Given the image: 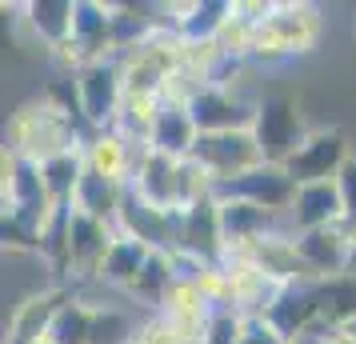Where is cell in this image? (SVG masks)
<instances>
[{"label": "cell", "instance_id": "6da1fadb", "mask_svg": "<svg viewBox=\"0 0 356 344\" xmlns=\"http://www.w3.org/2000/svg\"><path fill=\"white\" fill-rule=\"evenodd\" d=\"M84 140H88V129L76 124V120H68L44 97L24 100L17 113L8 116V124H4L8 152L29 164H44L52 156H65V152H81Z\"/></svg>", "mask_w": 356, "mask_h": 344}, {"label": "cell", "instance_id": "7a4b0ae2", "mask_svg": "<svg viewBox=\"0 0 356 344\" xmlns=\"http://www.w3.org/2000/svg\"><path fill=\"white\" fill-rule=\"evenodd\" d=\"M316 40H321V13L312 4H268V13L248 33L244 56H257V60L300 56Z\"/></svg>", "mask_w": 356, "mask_h": 344}, {"label": "cell", "instance_id": "3957f363", "mask_svg": "<svg viewBox=\"0 0 356 344\" xmlns=\"http://www.w3.org/2000/svg\"><path fill=\"white\" fill-rule=\"evenodd\" d=\"M68 72L92 65V60H108L116 56V17L113 4L100 0H72V33L60 49L52 52Z\"/></svg>", "mask_w": 356, "mask_h": 344}, {"label": "cell", "instance_id": "277c9868", "mask_svg": "<svg viewBox=\"0 0 356 344\" xmlns=\"http://www.w3.org/2000/svg\"><path fill=\"white\" fill-rule=\"evenodd\" d=\"M76 84V108H81L88 132L100 129H116V116H120V100H124V84H120V60H92L72 72Z\"/></svg>", "mask_w": 356, "mask_h": 344}, {"label": "cell", "instance_id": "5b68a950", "mask_svg": "<svg viewBox=\"0 0 356 344\" xmlns=\"http://www.w3.org/2000/svg\"><path fill=\"white\" fill-rule=\"evenodd\" d=\"M252 140H257V152L264 164H280L289 161L292 152L300 148V140L308 136L305 120L296 113V104L289 97H268L260 100L257 108H252Z\"/></svg>", "mask_w": 356, "mask_h": 344}, {"label": "cell", "instance_id": "8992f818", "mask_svg": "<svg viewBox=\"0 0 356 344\" xmlns=\"http://www.w3.org/2000/svg\"><path fill=\"white\" fill-rule=\"evenodd\" d=\"M184 108H188V120H193L196 136H209V132H244V129H252V108H257V104L241 100L236 92H232L228 81H212V84H204V88L188 92Z\"/></svg>", "mask_w": 356, "mask_h": 344}, {"label": "cell", "instance_id": "52a82bcc", "mask_svg": "<svg viewBox=\"0 0 356 344\" xmlns=\"http://www.w3.org/2000/svg\"><path fill=\"white\" fill-rule=\"evenodd\" d=\"M188 156H193L216 184L236 181V177H244V172H252L257 164H264L248 129L244 132H209V136H196V145H193Z\"/></svg>", "mask_w": 356, "mask_h": 344}, {"label": "cell", "instance_id": "ba28073f", "mask_svg": "<svg viewBox=\"0 0 356 344\" xmlns=\"http://www.w3.org/2000/svg\"><path fill=\"white\" fill-rule=\"evenodd\" d=\"M353 152H348V140H344V132L337 129H321V132H308L300 148L292 152L289 161L280 164L284 168V177H289L296 188L300 184H324V181H337L340 164L348 161Z\"/></svg>", "mask_w": 356, "mask_h": 344}, {"label": "cell", "instance_id": "9c48e42d", "mask_svg": "<svg viewBox=\"0 0 356 344\" xmlns=\"http://www.w3.org/2000/svg\"><path fill=\"white\" fill-rule=\"evenodd\" d=\"M292 248H296V261L305 268V277L324 280V277H340L348 268V261L356 252V240L344 224H332V229L292 232Z\"/></svg>", "mask_w": 356, "mask_h": 344}, {"label": "cell", "instance_id": "30bf717a", "mask_svg": "<svg viewBox=\"0 0 356 344\" xmlns=\"http://www.w3.org/2000/svg\"><path fill=\"white\" fill-rule=\"evenodd\" d=\"M216 197L244 200V204H257V208L276 216V213H289L292 197H296V184L284 177V168H276V164H257L252 172H244L236 181L216 184Z\"/></svg>", "mask_w": 356, "mask_h": 344}, {"label": "cell", "instance_id": "8fae6325", "mask_svg": "<svg viewBox=\"0 0 356 344\" xmlns=\"http://www.w3.org/2000/svg\"><path fill=\"white\" fill-rule=\"evenodd\" d=\"M140 148L145 145L129 140L120 129H100V132H88V140L81 148V161L88 172H97V177H104V181H113L124 188L132 177V164L140 156Z\"/></svg>", "mask_w": 356, "mask_h": 344}, {"label": "cell", "instance_id": "7c38bea8", "mask_svg": "<svg viewBox=\"0 0 356 344\" xmlns=\"http://www.w3.org/2000/svg\"><path fill=\"white\" fill-rule=\"evenodd\" d=\"M129 188L136 200H145L152 208H164V213H180V200H177V161H168L161 152H148L140 148V156L132 164V177Z\"/></svg>", "mask_w": 356, "mask_h": 344}, {"label": "cell", "instance_id": "4fadbf2b", "mask_svg": "<svg viewBox=\"0 0 356 344\" xmlns=\"http://www.w3.org/2000/svg\"><path fill=\"white\" fill-rule=\"evenodd\" d=\"M156 316L172 328V336H177V341H200V336H204V325H209V316H212V309H209V300L200 296V288H196L193 280L177 277L172 284H168V293H164Z\"/></svg>", "mask_w": 356, "mask_h": 344}, {"label": "cell", "instance_id": "5bb4252c", "mask_svg": "<svg viewBox=\"0 0 356 344\" xmlns=\"http://www.w3.org/2000/svg\"><path fill=\"white\" fill-rule=\"evenodd\" d=\"M140 145L148 152L168 156V161H184L196 145V129H193V120H188V108L180 100H161V108H156V116H152V124H148Z\"/></svg>", "mask_w": 356, "mask_h": 344}, {"label": "cell", "instance_id": "9a60e30c", "mask_svg": "<svg viewBox=\"0 0 356 344\" xmlns=\"http://www.w3.org/2000/svg\"><path fill=\"white\" fill-rule=\"evenodd\" d=\"M289 220L296 232H312V229H332L340 224V197H337V181L324 184H300L296 197L289 204Z\"/></svg>", "mask_w": 356, "mask_h": 344}, {"label": "cell", "instance_id": "2e32d148", "mask_svg": "<svg viewBox=\"0 0 356 344\" xmlns=\"http://www.w3.org/2000/svg\"><path fill=\"white\" fill-rule=\"evenodd\" d=\"M20 24L49 52H56L72 33V0H29L20 4Z\"/></svg>", "mask_w": 356, "mask_h": 344}, {"label": "cell", "instance_id": "e0dca14e", "mask_svg": "<svg viewBox=\"0 0 356 344\" xmlns=\"http://www.w3.org/2000/svg\"><path fill=\"white\" fill-rule=\"evenodd\" d=\"M120 197H124V188L113 181H104L97 172H88L84 168L76 188H72V200H68V208L81 216H92L100 224H113L116 220V208H120Z\"/></svg>", "mask_w": 356, "mask_h": 344}, {"label": "cell", "instance_id": "ac0fdd59", "mask_svg": "<svg viewBox=\"0 0 356 344\" xmlns=\"http://www.w3.org/2000/svg\"><path fill=\"white\" fill-rule=\"evenodd\" d=\"M68 300V288H49V293L33 296V300H24L13 316V325H8V341L4 344H36L44 341V328H49L52 312L60 309Z\"/></svg>", "mask_w": 356, "mask_h": 344}, {"label": "cell", "instance_id": "d6986e66", "mask_svg": "<svg viewBox=\"0 0 356 344\" xmlns=\"http://www.w3.org/2000/svg\"><path fill=\"white\" fill-rule=\"evenodd\" d=\"M148 252H152V248H145L140 240L116 232L113 240H108V248H104V261H100V268H97V284H108V288H120V293H124L132 284V277L140 272V264L148 261Z\"/></svg>", "mask_w": 356, "mask_h": 344}, {"label": "cell", "instance_id": "ffe728a7", "mask_svg": "<svg viewBox=\"0 0 356 344\" xmlns=\"http://www.w3.org/2000/svg\"><path fill=\"white\" fill-rule=\"evenodd\" d=\"M36 172H40V184H44V197H49L52 208H68L72 188H76V181L84 172V161L81 152H65V156H52V161L36 164Z\"/></svg>", "mask_w": 356, "mask_h": 344}, {"label": "cell", "instance_id": "44dd1931", "mask_svg": "<svg viewBox=\"0 0 356 344\" xmlns=\"http://www.w3.org/2000/svg\"><path fill=\"white\" fill-rule=\"evenodd\" d=\"M88 320H92V304L68 293V300L52 312L44 328V344H88Z\"/></svg>", "mask_w": 356, "mask_h": 344}, {"label": "cell", "instance_id": "7402d4cb", "mask_svg": "<svg viewBox=\"0 0 356 344\" xmlns=\"http://www.w3.org/2000/svg\"><path fill=\"white\" fill-rule=\"evenodd\" d=\"M172 280H177L172 256H168V252H148V261L140 264V272L132 277V284L124 288V293H129L132 300H145V304H152V309H161V300H164V293H168Z\"/></svg>", "mask_w": 356, "mask_h": 344}, {"label": "cell", "instance_id": "603a6c76", "mask_svg": "<svg viewBox=\"0 0 356 344\" xmlns=\"http://www.w3.org/2000/svg\"><path fill=\"white\" fill-rule=\"evenodd\" d=\"M136 325H132L129 312L120 309H92V320H88V344H129Z\"/></svg>", "mask_w": 356, "mask_h": 344}, {"label": "cell", "instance_id": "cb8c5ba5", "mask_svg": "<svg viewBox=\"0 0 356 344\" xmlns=\"http://www.w3.org/2000/svg\"><path fill=\"white\" fill-rule=\"evenodd\" d=\"M0 248L4 252H44V240H40V232L29 224V220H20L17 213H0Z\"/></svg>", "mask_w": 356, "mask_h": 344}, {"label": "cell", "instance_id": "d4e9b609", "mask_svg": "<svg viewBox=\"0 0 356 344\" xmlns=\"http://www.w3.org/2000/svg\"><path fill=\"white\" fill-rule=\"evenodd\" d=\"M244 332V312L236 309H212L209 325H204V344H241Z\"/></svg>", "mask_w": 356, "mask_h": 344}, {"label": "cell", "instance_id": "484cf974", "mask_svg": "<svg viewBox=\"0 0 356 344\" xmlns=\"http://www.w3.org/2000/svg\"><path fill=\"white\" fill-rule=\"evenodd\" d=\"M337 197H340V224L353 232L356 229V156H348V161L340 164Z\"/></svg>", "mask_w": 356, "mask_h": 344}, {"label": "cell", "instance_id": "4316f807", "mask_svg": "<svg viewBox=\"0 0 356 344\" xmlns=\"http://www.w3.org/2000/svg\"><path fill=\"white\" fill-rule=\"evenodd\" d=\"M241 344H292L276 332L264 316H244V332H241Z\"/></svg>", "mask_w": 356, "mask_h": 344}, {"label": "cell", "instance_id": "83f0119b", "mask_svg": "<svg viewBox=\"0 0 356 344\" xmlns=\"http://www.w3.org/2000/svg\"><path fill=\"white\" fill-rule=\"evenodd\" d=\"M17 28H20V4H0V60H8V52L17 49Z\"/></svg>", "mask_w": 356, "mask_h": 344}, {"label": "cell", "instance_id": "f1b7e54d", "mask_svg": "<svg viewBox=\"0 0 356 344\" xmlns=\"http://www.w3.org/2000/svg\"><path fill=\"white\" fill-rule=\"evenodd\" d=\"M13 172H17V156L0 140V213L8 208V193H13Z\"/></svg>", "mask_w": 356, "mask_h": 344}, {"label": "cell", "instance_id": "f546056e", "mask_svg": "<svg viewBox=\"0 0 356 344\" xmlns=\"http://www.w3.org/2000/svg\"><path fill=\"white\" fill-rule=\"evenodd\" d=\"M340 336H348V341H353L356 344V312H353V316H348V320H340Z\"/></svg>", "mask_w": 356, "mask_h": 344}, {"label": "cell", "instance_id": "4dcf8cb0", "mask_svg": "<svg viewBox=\"0 0 356 344\" xmlns=\"http://www.w3.org/2000/svg\"><path fill=\"white\" fill-rule=\"evenodd\" d=\"M180 344H204V341H180Z\"/></svg>", "mask_w": 356, "mask_h": 344}]
</instances>
